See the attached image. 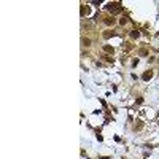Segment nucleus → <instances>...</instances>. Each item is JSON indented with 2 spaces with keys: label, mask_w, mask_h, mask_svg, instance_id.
Wrapping results in <instances>:
<instances>
[{
  "label": "nucleus",
  "mask_w": 159,
  "mask_h": 159,
  "mask_svg": "<svg viewBox=\"0 0 159 159\" xmlns=\"http://www.w3.org/2000/svg\"><path fill=\"white\" fill-rule=\"evenodd\" d=\"M105 8L110 11L111 14H118V13H121L122 11V6H121L119 2H110V3H107Z\"/></svg>",
  "instance_id": "nucleus-1"
},
{
  "label": "nucleus",
  "mask_w": 159,
  "mask_h": 159,
  "mask_svg": "<svg viewBox=\"0 0 159 159\" xmlns=\"http://www.w3.org/2000/svg\"><path fill=\"white\" fill-rule=\"evenodd\" d=\"M91 13V8L88 5H81V8H80V14L83 16V18H84V16H88Z\"/></svg>",
  "instance_id": "nucleus-2"
},
{
  "label": "nucleus",
  "mask_w": 159,
  "mask_h": 159,
  "mask_svg": "<svg viewBox=\"0 0 159 159\" xmlns=\"http://www.w3.org/2000/svg\"><path fill=\"white\" fill-rule=\"evenodd\" d=\"M103 22H105L107 26H115V24H116V21H115L113 16H105V18H103Z\"/></svg>",
  "instance_id": "nucleus-3"
},
{
  "label": "nucleus",
  "mask_w": 159,
  "mask_h": 159,
  "mask_svg": "<svg viewBox=\"0 0 159 159\" xmlns=\"http://www.w3.org/2000/svg\"><path fill=\"white\" fill-rule=\"evenodd\" d=\"M151 78H153V70H146V72L142 75V80H143V81H150Z\"/></svg>",
  "instance_id": "nucleus-4"
},
{
  "label": "nucleus",
  "mask_w": 159,
  "mask_h": 159,
  "mask_svg": "<svg viewBox=\"0 0 159 159\" xmlns=\"http://www.w3.org/2000/svg\"><path fill=\"white\" fill-rule=\"evenodd\" d=\"M115 35H116V33H115V32H111V30H105L103 33H102V37L105 38V40H108L110 37H115Z\"/></svg>",
  "instance_id": "nucleus-5"
},
{
  "label": "nucleus",
  "mask_w": 159,
  "mask_h": 159,
  "mask_svg": "<svg viewBox=\"0 0 159 159\" xmlns=\"http://www.w3.org/2000/svg\"><path fill=\"white\" fill-rule=\"evenodd\" d=\"M103 51H105L107 54H113V53H115L113 46H110V45H105V46H103Z\"/></svg>",
  "instance_id": "nucleus-6"
},
{
  "label": "nucleus",
  "mask_w": 159,
  "mask_h": 159,
  "mask_svg": "<svg viewBox=\"0 0 159 159\" xmlns=\"http://www.w3.org/2000/svg\"><path fill=\"white\" fill-rule=\"evenodd\" d=\"M81 42H83V45H84V46H91V38L83 37V40H81Z\"/></svg>",
  "instance_id": "nucleus-7"
},
{
  "label": "nucleus",
  "mask_w": 159,
  "mask_h": 159,
  "mask_svg": "<svg viewBox=\"0 0 159 159\" xmlns=\"http://www.w3.org/2000/svg\"><path fill=\"white\" fill-rule=\"evenodd\" d=\"M131 37H132V38H138V37H140V32H138V30H132V32H131Z\"/></svg>",
  "instance_id": "nucleus-8"
},
{
  "label": "nucleus",
  "mask_w": 159,
  "mask_h": 159,
  "mask_svg": "<svg viewBox=\"0 0 159 159\" xmlns=\"http://www.w3.org/2000/svg\"><path fill=\"white\" fill-rule=\"evenodd\" d=\"M122 48H124L126 51H129V49H132V45H131V43H124V45H122Z\"/></svg>",
  "instance_id": "nucleus-9"
},
{
  "label": "nucleus",
  "mask_w": 159,
  "mask_h": 159,
  "mask_svg": "<svg viewBox=\"0 0 159 159\" xmlns=\"http://www.w3.org/2000/svg\"><path fill=\"white\" fill-rule=\"evenodd\" d=\"M142 127H143V122H142V121H138L137 124H135V131H140Z\"/></svg>",
  "instance_id": "nucleus-10"
},
{
  "label": "nucleus",
  "mask_w": 159,
  "mask_h": 159,
  "mask_svg": "<svg viewBox=\"0 0 159 159\" xmlns=\"http://www.w3.org/2000/svg\"><path fill=\"white\" fill-rule=\"evenodd\" d=\"M103 59H105L107 62H111V64H113V57H111V56H103Z\"/></svg>",
  "instance_id": "nucleus-11"
},
{
  "label": "nucleus",
  "mask_w": 159,
  "mask_h": 159,
  "mask_svg": "<svg viewBox=\"0 0 159 159\" xmlns=\"http://www.w3.org/2000/svg\"><path fill=\"white\" fill-rule=\"evenodd\" d=\"M127 24V18H122L121 19V26H126Z\"/></svg>",
  "instance_id": "nucleus-12"
},
{
  "label": "nucleus",
  "mask_w": 159,
  "mask_h": 159,
  "mask_svg": "<svg viewBox=\"0 0 159 159\" xmlns=\"http://www.w3.org/2000/svg\"><path fill=\"white\" fill-rule=\"evenodd\" d=\"M140 54H142V56H146V49H140Z\"/></svg>",
  "instance_id": "nucleus-13"
},
{
  "label": "nucleus",
  "mask_w": 159,
  "mask_h": 159,
  "mask_svg": "<svg viewBox=\"0 0 159 159\" xmlns=\"http://www.w3.org/2000/svg\"><path fill=\"white\" fill-rule=\"evenodd\" d=\"M100 159H111V158H108V156H102Z\"/></svg>",
  "instance_id": "nucleus-14"
}]
</instances>
